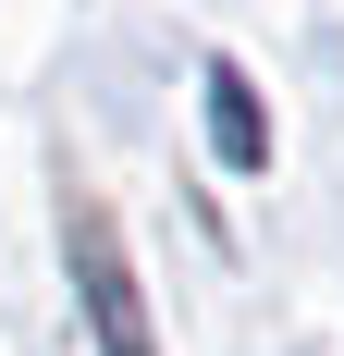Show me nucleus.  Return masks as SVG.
<instances>
[{
  "label": "nucleus",
  "mask_w": 344,
  "mask_h": 356,
  "mask_svg": "<svg viewBox=\"0 0 344 356\" xmlns=\"http://www.w3.org/2000/svg\"><path fill=\"white\" fill-rule=\"evenodd\" d=\"M209 136H221V160H234V172H258V160H271V111H258V86H246L234 62H209Z\"/></svg>",
  "instance_id": "nucleus-2"
},
{
  "label": "nucleus",
  "mask_w": 344,
  "mask_h": 356,
  "mask_svg": "<svg viewBox=\"0 0 344 356\" xmlns=\"http://www.w3.org/2000/svg\"><path fill=\"white\" fill-rule=\"evenodd\" d=\"M62 258H74V295H86V332H99V356H160V344H148L136 258H123V221H111L86 184H62Z\"/></svg>",
  "instance_id": "nucleus-1"
}]
</instances>
